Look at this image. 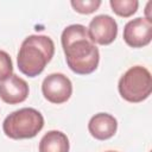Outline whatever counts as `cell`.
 <instances>
[{
  "label": "cell",
  "instance_id": "obj_1",
  "mask_svg": "<svg viewBox=\"0 0 152 152\" xmlns=\"http://www.w3.org/2000/svg\"><path fill=\"white\" fill-rule=\"evenodd\" d=\"M65 61L71 71L78 75H88L96 70L100 52L90 40L87 27L81 24L66 26L61 36Z\"/></svg>",
  "mask_w": 152,
  "mask_h": 152
},
{
  "label": "cell",
  "instance_id": "obj_2",
  "mask_svg": "<svg viewBox=\"0 0 152 152\" xmlns=\"http://www.w3.org/2000/svg\"><path fill=\"white\" fill-rule=\"evenodd\" d=\"M53 53L55 44L50 37L31 34L24 39L19 49L17 57L18 68L24 75L36 77L43 72Z\"/></svg>",
  "mask_w": 152,
  "mask_h": 152
},
{
  "label": "cell",
  "instance_id": "obj_3",
  "mask_svg": "<svg viewBox=\"0 0 152 152\" xmlns=\"http://www.w3.org/2000/svg\"><path fill=\"white\" fill-rule=\"evenodd\" d=\"M44 127L43 115L34 108H21L12 112L2 122L4 133L11 139H30Z\"/></svg>",
  "mask_w": 152,
  "mask_h": 152
},
{
  "label": "cell",
  "instance_id": "obj_4",
  "mask_svg": "<svg viewBox=\"0 0 152 152\" xmlns=\"http://www.w3.org/2000/svg\"><path fill=\"white\" fill-rule=\"evenodd\" d=\"M118 89L121 97L128 102L138 103L146 100L152 91L150 71L141 65L129 68L120 77Z\"/></svg>",
  "mask_w": 152,
  "mask_h": 152
},
{
  "label": "cell",
  "instance_id": "obj_5",
  "mask_svg": "<svg viewBox=\"0 0 152 152\" xmlns=\"http://www.w3.org/2000/svg\"><path fill=\"white\" fill-rule=\"evenodd\" d=\"M44 97L51 103H64L72 94L71 81L61 72H53L46 76L42 83Z\"/></svg>",
  "mask_w": 152,
  "mask_h": 152
},
{
  "label": "cell",
  "instance_id": "obj_6",
  "mask_svg": "<svg viewBox=\"0 0 152 152\" xmlns=\"http://www.w3.org/2000/svg\"><path fill=\"white\" fill-rule=\"evenodd\" d=\"M90 40L95 44L108 45L114 42L118 34V24L115 19L107 14H100L93 18L87 28Z\"/></svg>",
  "mask_w": 152,
  "mask_h": 152
},
{
  "label": "cell",
  "instance_id": "obj_7",
  "mask_svg": "<svg viewBox=\"0 0 152 152\" xmlns=\"http://www.w3.org/2000/svg\"><path fill=\"white\" fill-rule=\"evenodd\" d=\"M124 40L132 48H142L152 40V21L146 18L129 20L124 27Z\"/></svg>",
  "mask_w": 152,
  "mask_h": 152
},
{
  "label": "cell",
  "instance_id": "obj_8",
  "mask_svg": "<svg viewBox=\"0 0 152 152\" xmlns=\"http://www.w3.org/2000/svg\"><path fill=\"white\" fill-rule=\"evenodd\" d=\"M28 96V84L18 75L12 74L8 78L0 81V97L8 104L24 102Z\"/></svg>",
  "mask_w": 152,
  "mask_h": 152
},
{
  "label": "cell",
  "instance_id": "obj_9",
  "mask_svg": "<svg viewBox=\"0 0 152 152\" xmlns=\"http://www.w3.org/2000/svg\"><path fill=\"white\" fill-rule=\"evenodd\" d=\"M118 121L108 113H97L89 120V133L97 140H107L116 133Z\"/></svg>",
  "mask_w": 152,
  "mask_h": 152
},
{
  "label": "cell",
  "instance_id": "obj_10",
  "mask_svg": "<svg viewBox=\"0 0 152 152\" xmlns=\"http://www.w3.org/2000/svg\"><path fill=\"white\" fill-rule=\"evenodd\" d=\"M39 152H69V139L61 131H49L39 141Z\"/></svg>",
  "mask_w": 152,
  "mask_h": 152
},
{
  "label": "cell",
  "instance_id": "obj_11",
  "mask_svg": "<svg viewBox=\"0 0 152 152\" xmlns=\"http://www.w3.org/2000/svg\"><path fill=\"white\" fill-rule=\"evenodd\" d=\"M109 5L115 14L128 18L137 12L139 2L137 0H110Z\"/></svg>",
  "mask_w": 152,
  "mask_h": 152
},
{
  "label": "cell",
  "instance_id": "obj_12",
  "mask_svg": "<svg viewBox=\"0 0 152 152\" xmlns=\"http://www.w3.org/2000/svg\"><path fill=\"white\" fill-rule=\"evenodd\" d=\"M70 4L74 10L81 14H90L101 6L100 0H72Z\"/></svg>",
  "mask_w": 152,
  "mask_h": 152
},
{
  "label": "cell",
  "instance_id": "obj_13",
  "mask_svg": "<svg viewBox=\"0 0 152 152\" xmlns=\"http://www.w3.org/2000/svg\"><path fill=\"white\" fill-rule=\"evenodd\" d=\"M13 72V63L10 57V55L0 50V81H4L8 78Z\"/></svg>",
  "mask_w": 152,
  "mask_h": 152
},
{
  "label": "cell",
  "instance_id": "obj_14",
  "mask_svg": "<svg viewBox=\"0 0 152 152\" xmlns=\"http://www.w3.org/2000/svg\"><path fill=\"white\" fill-rule=\"evenodd\" d=\"M106 152H116V151H106Z\"/></svg>",
  "mask_w": 152,
  "mask_h": 152
}]
</instances>
